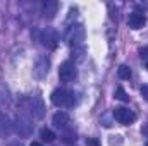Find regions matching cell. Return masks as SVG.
Listing matches in <instances>:
<instances>
[{
    "label": "cell",
    "mask_w": 148,
    "mask_h": 146,
    "mask_svg": "<svg viewBox=\"0 0 148 146\" xmlns=\"http://www.w3.org/2000/svg\"><path fill=\"white\" fill-rule=\"evenodd\" d=\"M114 119L117 122L124 124V126H129V124H133L136 120V113L133 110L126 108V107H117V108L114 110Z\"/></svg>",
    "instance_id": "5"
},
{
    "label": "cell",
    "mask_w": 148,
    "mask_h": 146,
    "mask_svg": "<svg viewBox=\"0 0 148 146\" xmlns=\"http://www.w3.org/2000/svg\"><path fill=\"white\" fill-rule=\"evenodd\" d=\"M50 102L55 107H67V108H71V107H74L77 103L76 102V93L69 91V89H64V88L53 89L52 95H50Z\"/></svg>",
    "instance_id": "1"
},
{
    "label": "cell",
    "mask_w": 148,
    "mask_h": 146,
    "mask_svg": "<svg viewBox=\"0 0 148 146\" xmlns=\"http://www.w3.org/2000/svg\"><path fill=\"white\" fill-rule=\"evenodd\" d=\"M114 96H115L117 100H121V102H129V95L126 93V89H124L122 86H117V88H115Z\"/></svg>",
    "instance_id": "13"
},
{
    "label": "cell",
    "mask_w": 148,
    "mask_h": 146,
    "mask_svg": "<svg viewBox=\"0 0 148 146\" xmlns=\"http://www.w3.org/2000/svg\"><path fill=\"white\" fill-rule=\"evenodd\" d=\"M17 131H19V134L21 136H29L31 134V131H33V124H29V120H26V119H23V117H19L17 119Z\"/></svg>",
    "instance_id": "10"
},
{
    "label": "cell",
    "mask_w": 148,
    "mask_h": 146,
    "mask_svg": "<svg viewBox=\"0 0 148 146\" xmlns=\"http://www.w3.org/2000/svg\"><path fill=\"white\" fill-rule=\"evenodd\" d=\"M59 10V2L57 0H45L43 2V16L47 19H53Z\"/></svg>",
    "instance_id": "8"
},
{
    "label": "cell",
    "mask_w": 148,
    "mask_h": 146,
    "mask_svg": "<svg viewBox=\"0 0 148 146\" xmlns=\"http://www.w3.org/2000/svg\"><path fill=\"white\" fill-rule=\"evenodd\" d=\"M52 124H53L57 129L66 131L67 126H69V115H67L66 112H57V113L52 117Z\"/></svg>",
    "instance_id": "9"
},
{
    "label": "cell",
    "mask_w": 148,
    "mask_h": 146,
    "mask_svg": "<svg viewBox=\"0 0 148 146\" xmlns=\"http://www.w3.org/2000/svg\"><path fill=\"white\" fill-rule=\"evenodd\" d=\"M145 67H147V69H148V60H147V64H145Z\"/></svg>",
    "instance_id": "21"
},
{
    "label": "cell",
    "mask_w": 148,
    "mask_h": 146,
    "mask_svg": "<svg viewBox=\"0 0 148 146\" xmlns=\"http://www.w3.org/2000/svg\"><path fill=\"white\" fill-rule=\"evenodd\" d=\"M147 146H148V143H147Z\"/></svg>",
    "instance_id": "22"
},
{
    "label": "cell",
    "mask_w": 148,
    "mask_h": 146,
    "mask_svg": "<svg viewBox=\"0 0 148 146\" xmlns=\"http://www.w3.org/2000/svg\"><path fill=\"white\" fill-rule=\"evenodd\" d=\"M29 146H43V145H41V143H38V141H33Z\"/></svg>",
    "instance_id": "20"
},
{
    "label": "cell",
    "mask_w": 148,
    "mask_h": 146,
    "mask_svg": "<svg viewBox=\"0 0 148 146\" xmlns=\"http://www.w3.org/2000/svg\"><path fill=\"white\" fill-rule=\"evenodd\" d=\"M141 132H143L145 136H148V124H145V126L141 127Z\"/></svg>",
    "instance_id": "18"
},
{
    "label": "cell",
    "mask_w": 148,
    "mask_h": 146,
    "mask_svg": "<svg viewBox=\"0 0 148 146\" xmlns=\"http://www.w3.org/2000/svg\"><path fill=\"white\" fill-rule=\"evenodd\" d=\"M127 24H129L131 29H141L147 24V17L141 12H131L129 17H127Z\"/></svg>",
    "instance_id": "7"
},
{
    "label": "cell",
    "mask_w": 148,
    "mask_h": 146,
    "mask_svg": "<svg viewBox=\"0 0 148 146\" xmlns=\"http://www.w3.org/2000/svg\"><path fill=\"white\" fill-rule=\"evenodd\" d=\"M43 110H45L43 102H41L38 96H36V98H33V100H31V112L35 113V117H36V119H41V117H43V113H45Z\"/></svg>",
    "instance_id": "11"
},
{
    "label": "cell",
    "mask_w": 148,
    "mask_h": 146,
    "mask_svg": "<svg viewBox=\"0 0 148 146\" xmlns=\"http://www.w3.org/2000/svg\"><path fill=\"white\" fill-rule=\"evenodd\" d=\"M86 38V29L83 24H73L69 29H67V35H66V40H67V45L71 48H76L79 46Z\"/></svg>",
    "instance_id": "2"
},
{
    "label": "cell",
    "mask_w": 148,
    "mask_h": 146,
    "mask_svg": "<svg viewBox=\"0 0 148 146\" xmlns=\"http://www.w3.org/2000/svg\"><path fill=\"white\" fill-rule=\"evenodd\" d=\"M86 146H100V141L97 138H86Z\"/></svg>",
    "instance_id": "16"
},
{
    "label": "cell",
    "mask_w": 148,
    "mask_h": 146,
    "mask_svg": "<svg viewBox=\"0 0 148 146\" xmlns=\"http://www.w3.org/2000/svg\"><path fill=\"white\" fill-rule=\"evenodd\" d=\"M77 77V69H76V64L73 60H66L60 64L59 67V79L62 83H73L74 79Z\"/></svg>",
    "instance_id": "3"
},
{
    "label": "cell",
    "mask_w": 148,
    "mask_h": 146,
    "mask_svg": "<svg viewBox=\"0 0 148 146\" xmlns=\"http://www.w3.org/2000/svg\"><path fill=\"white\" fill-rule=\"evenodd\" d=\"M48 71H50V59L47 55H40L36 59L35 67H33V76L36 79H43V77H47Z\"/></svg>",
    "instance_id": "6"
},
{
    "label": "cell",
    "mask_w": 148,
    "mask_h": 146,
    "mask_svg": "<svg viewBox=\"0 0 148 146\" xmlns=\"http://www.w3.org/2000/svg\"><path fill=\"white\" fill-rule=\"evenodd\" d=\"M131 69H129V65H121L119 69H117V76H119V79H129L131 77Z\"/></svg>",
    "instance_id": "14"
},
{
    "label": "cell",
    "mask_w": 148,
    "mask_h": 146,
    "mask_svg": "<svg viewBox=\"0 0 148 146\" xmlns=\"http://www.w3.org/2000/svg\"><path fill=\"white\" fill-rule=\"evenodd\" d=\"M141 96L148 102V84H143V86H141Z\"/></svg>",
    "instance_id": "17"
},
{
    "label": "cell",
    "mask_w": 148,
    "mask_h": 146,
    "mask_svg": "<svg viewBox=\"0 0 148 146\" xmlns=\"http://www.w3.org/2000/svg\"><path fill=\"white\" fill-rule=\"evenodd\" d=\"M40 138H41L45 143H53V141H55L53 131H50V129H47V127H43V129L40 131Z\"/></svg>",
    "instance_id": "12"
},
{
    "label": "cell",
    "mask_w": 148,
    "mask_h": 146,
    "mask_svg": "<svg viewBox=\"0 0 148 146\" xmlns=\"http://www.w3.org/2000/svg\"><path fill=\"white\" fill-rule=\"evenodd\" d=\"M77 139V134L74 132V131H66L64 134H62V141L64 143H74Z\"/></svg>",
    "instance_id": "15"
},
{
    "label": "cell",
    "mask_w": 148,
    "mask_h": 146,
    "mask_svg": "<svg viewBox=\"0 0 148 146\" xmlns=\"http://www.w3.org/2000/svg\"><path fill=\"white\" fill-rule=\"evenodd\" d=\"M40 41H41V45H43V46H47V48L53 50V48H57L59 35H57V31H55L53 28H45V29L40 33Z\"/></svg>",
    "instance_id": "4"
},
{
    "label": "cell",
    "mask_w": 148,
    "mask_h": 146,
    "mask_svg": "<svg viewBox=\"0 0 148 146\" xmlns=\"http://www.w3.org/2000/svg\"><path fill=\"white\" fill-rule=\"evenodd\" d=\"M138 9H145V10H148V3H140Z\"/></svg>",
    "instance_id": "19"
}]
</instances>
